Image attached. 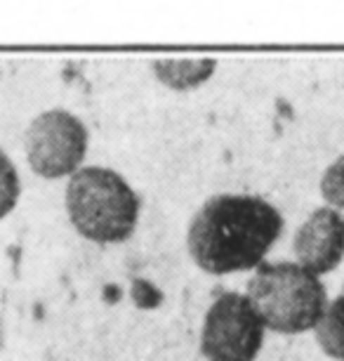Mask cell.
Instances as JSON below:
<instances>
[{
    "instance_id": "6da1fadb",
    "label": "cell",
    "mask_w": 344,
    "mask_h": 361,
    "mask_svg": "<svg viewBox=\"0 0 344 361\" xmlns=\"http://www.w3.org/2000/svg\"><path fill=\"white\" fill-rule=\"evenodd\" d=\"M283 231V217L260 196L219 194L189 222L186 248L205 274L224 276L257 269Z\"/></svg>"
},
{
    "instance_id": "7a4b0ae2",
    "label": "cell",
    "mask_w": 344,
    "mask_h": 361,
    "mask_svg": "<svg viewBox=\"0 0 344 361\" xmlns=\"http://www.w3.org/2000/svg\"><path fill=\"white\" fill-rule=\"evenodd\" d=\"M64 201L73 229L87 241L123 243L137 229L139 196L111 168H80L69 177Z\"/></svg>"
},
{
    "instance_id": "3957f363",
    "label": "cell",
    "mask_w": 344,
    "mask_h": 361,
    "mask_svg": "<svg viewBox=\"0 0 344 361\" xmlns=\"http://www.w3.org/2000/svg\"><path fill=\"white\" fill-rule=\"evenodd\" d=\"M248 300L267 331L298 336L314 331L328 310L323 281L298 262H265L248 281Z\"/></svg>"
},
{
    "instance_id": "277c9868",
    "label": "cell",
    "mask_w": 344,
    "mask_h": 361,
    "mask_svg": "<svg viewBox=\"0 0 344 361\" xmlns=\"http://www.w3.org/2000/svg\"><path fill=\"white\" fill-rule=\"evenodd\" d=\"M26 161L43 180L76 175L87 156V128L66 109H47L24 133Z\"/></svg>"
},
{
    "instance_id": "5b68a950",
    "label": "cell",
    "mask_w": 344,
    "mask_h": 361,
    "mask_svg": "<svg viewBox=\"0 0 344 361\" xmlns=\"http://www.w3.org/2000/svg\"><path fill=\"white\" fill-rule=\"evenodd\" d=\"M267 329L246 293H222L205 312L200 352L208 361H255Z\"/></svg>"
},
{
    "instance_id": "8992f818",
    "label": "cell",
    "mask_w": 344,
    "mask_h": 361,
    "mask_svg": "<svg viewBox=\"0 0 344 361\" xmlns=\"http://www.w3.org/2000/svg\"><path fill=\"white\" fill-rule=\"evenodd\" d=\"M300 267L312 274H330L344 257V215L335 208H316L293 238Z\"/></svg>"
},
{
    "instance_id": "52a82bcc",
    "label": "cell",
    "mask_w": 344,
    "mask_h": 361,
    "mask_svg": "<svg viewBox=\"0 0 344 361\" xmlns=\"http://www.w3.org/2000/svg\"><path fill=\"white\" fill-rule=\"evenodd\" d=\"M217 62L208 57H191V59H156L151 64V71L160 83L170 90L186 92L193 87L203 85L215 73Z\"/></svg>"
},
{
    "instance_id": "ba28073f",
    "label": "cell",
    "mask_w": 344,
    "mask_h": 361,
    "mask_svg": "<svg viewBox=\"0 0 344 361\" xmlns=\"http://www.w3.org/2000/svg\"><path fill=\"white\" fill-rule=\"evenodd\" d=\"M316 343L330 359L344 361V293L328 302V310L314 329Z\"/></svg>"
},
{
    "instance_id": "9c48e42d",
    "label": "cell",
    "mask_w": 344,
    "mask_h": 361,
    "mask_svg": "<svg viewBox=\"0 0 344 361\" xmlns=\"http://www.w3.org/2000/svg\"><path fill=\"white\" fill-rule=\"evenodd\" d=\"M19 196H22V180H19L17 166L0 149V220H5L17 208Z\"/></svg>"
},
{
    "instance_id": "30bf717a",
    "label": "cell",
    "mask_w": 344,
    "mask_h": 361,
    "mask_svg": "<svg viewBox=\"0 0 344 361\" xmlns=\"http://www.w3.org/2000/svg\"><path fill=\"white\" fill-rule=\"evenodd\" d=\"M321 196L328 208L344 210V154L326 168L321 177Z\"/></svg>"
}]
</instances>
